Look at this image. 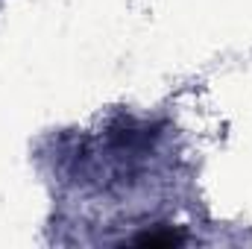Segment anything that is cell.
I'll use <instances>...</instances> for the list:
<instances>
[{"instance_id":"6da1fadb","label":"cell","mask_w":252,"mask_h":249,"mask_svg":"<svg viewBox=\"0 0 252 249\" xmlns=\"http://www.w3.org/2000/svg\"><path fill=\"white\" fill-rule=\"evenodd\" d=\"M132 244H138V247H179V244H185V235H179L173 229H156V232H144V235L132 238Z\"/></svg>"}]
</instances>
